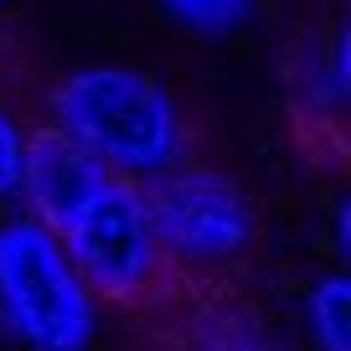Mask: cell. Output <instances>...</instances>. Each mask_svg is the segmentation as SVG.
<instances>
[{"label":"cell","instance_id":"7a4b0ae2","mask_svg":"<svg viewBox=\"0 0 351 351\" xmlns=\"http://www.w3.org/2000/svg\"><path fill=\"white\" fill-rule=\"evenodd\" d=\"M0 320L32 351H83L93 341V295L62 238L36 217L0 222Z\"/></svg>","mask_w":351,"mask_h":351},{"label":"cell","instance_id":"277c9868","mask_svg":"<svg viewBox=\"0 0 351 351\" xmlns=\"http://www.w3.org/2000/svg\"><path fill=\"white\" fill-rule=\"evenodd\" d=\"M145 212H150L155 243L165 258L181 263H222L232 253L248 248L253 238V212L243 191L228 176L202 171V165H181L150 176L140 186Z\"/></svg>","mask_w":351,"mask_h":351},{"label":"cell","instance_id":"ba28073f","mask_svg":"<svg viewBox=\"0 0 351 351\" xmlns=\"http://www.w3.org/2000/svg\"><path fill=\"white\" fill-rule=\"evenodd\" d=\"M21 155H26V134L11 114L0 109V202L21 191Z\"/></svg>","mask_w":351,"mask_h":351},{"label":"cell","instance_id":"8992f818","mask_svg":"<svg viewBox=\"0 0 351 351\" xmlns=\"http://www.w3.org/2000/svg\"><path fill=\"white\" fill-rule=\"evenodd\" d=\"M305 326L320 351H351V285L346 274H326L305 300Z\"/></svg>","mask_w":351,"mask_h":351},{"label":"cell","instance_id":"5b68a950","mask_svg":"<svg viewBox=\"0 0 351 351\" xmlns=\"http://www.w3.org/2000/svg\"><path fill=\"white\" fill-rule=\"evenodd\" d=\"M104 176L109 171H104L83 145L67 140L57 124L42 130V134H32V140H26V155H21V191H26V202H32L26 217H36L42 228L57 232Z\"/></svg>","mask_w":351,"mask_h":351},{"label":"cell","instance_id":"9c48e42d","mask_svg":"<svg viewBox=\"0 0 351 351\" xmlns=\"http://www.w3.org/2000/svg\"><path fill=\"white\" fill-rule=\"evenodd\" d=\"M197 351H269V346H263L248 326H238V320H217V326L197 341Z\"/></svg>","mask_w":351,"mask_h":351},{"label":"cell","instance_id":"3957f363","mask_svg":"<svg viewBox=\"0 0 351 351\" xmlns=\"http://www.w3.org/2000/svg\"><path fill=\"white\" fill-rule=\"evenodd\" d=\"M77 279L93 300H140L160 279V243H155L150 212H145L140 181L104 176L99 186L77 202V212L57 228Z\"/></svg>","mask_w":351,"mask_h":351},{"label":"cell","instance_id":"52a82bcc","mask_svg":"<svg viewBox=\"0 0 351 351\" xmlns=\"http://www.w3.org/2000/svg\"><path fill=\"white\" fill-rule=\"evenodd\" d=\"M165 16L181 21L186 32H202V36H228L238 32L243 21L253 16L258 0H160Z\"/></svg>","mask_w":351,"mask_h":351},{"label":"cell","instance_id":"30bf717a","mask_svg":"<svg viewBox=\"0 0 351 351\" xmlns=\"http://www.w3.org/2000/svg\"><path fill=\"white\" fill-rule=\"evenodd\" d=\"M0 5H5V0H0Z\"/></svg>","mask_w":351,"mask_h":351},{"label":"cell","instance_id":"6da1fadb","mask_svg":"<svg viewBox=\"0 0 351 351\" xmlns=\"http://www.w3.org/2000/svg\"><path fill=\"white\" fill-rule=\"evenodd\" d=\"M52 124L124 181H150L171 171L186 145L176 99L150 73L124 62H93L67 73L52 88Z\"/></svg>","mask_w":351,"mask_h":351}]
</instances>
